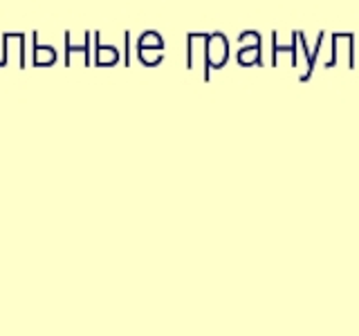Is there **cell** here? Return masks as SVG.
<instances>
[{"mask_svg":"<svg viewBox=\"0 0 359 336\" xmlns=\"http://www.w3.org/2000/svg\"><path fill=\"white\" fill-rule=\"evenodd\" d=\"M229 59V43L224 38V34L213 31L207 34V52H205V78H209V70L213 67H222Z\"/></svg>","mask_w":359,"mask_h":336,"instance_id":"1","label":"cell"},{"mask_svg":"<svg viewBox=\"0 0 359 336\" xmlns=\"http://www.w3.org/2000/svg\"><path fill=\"white\" fill-rule=\"evenodd\" d=\"M34 38V48H32V65L34 67H48L56 63V50L50 45H39V31L32 34Z\"/></svg>","mask_w":359,"mask_h":336,"instance_id":"2","label":"cell"},{"mask_svg":"<svg viewBox=\"0 0 359 336\" xmlns=\"http://www.w3.org/2000/svg\"><path fill=\"white\" fill-rule=\"evenodd\" d=\"M95 48H97V54H95V65L99 67H110V65H117L119 63V52L112 48V45H101L99 43V34L95 31Z\"/></svg>","mask_w":359,"mask_h":336,"instance_id":"3","label":"cell"},{"mask_svg":"<svg viewBox=\"0 0 359 336\" xmlns=\"http://www.w3.org/2000/svg\"><path fill=\"white\" fill-rule=\"evenodd\" d=\"M90 36H93V34L86 31V41H83V45H81V48H74L72 41H70V31H65V65H67V67L72 65V56H74V54H83V56H86L83 65H90Z\"/></svg>","mask_w":359,"mask_h":336,"instance_id":"4","label":"cell"},{"mask_svg":"<svg viewBox=\"0 0 359 336\" xmlns=\"http://www.w3.org/2000/svg\"><path fill=\"white\" fill-rule=\"evenodd\" d=\"M261 43L258 45H250V48H243L241 52H238V56H236V59H238V63L241 65H261L263 61H261Z\"/></svg>","mask_w":359,"mask_h":336,"instance_id":"5","label":"cell"},{"mask_svg":"<svg viewBox=\"0 0 359 336\" xmlns=\"http://www.w3.org/2000/svg\"><path fill=\"white\" fill-rule=\"evenodd\" d=\"M137 48L144 50H164V41L157 31H144L140 41H137Z\"/></svg>","mask_w":359,"mask_h":336,"instance_id":"6","label":"cell"},{"mask_svg":"<svg viewBox=\"0 0 359 336\" xmlns=\"http://www.w3.org/2000/svg\"><path fill=\"white\" fill-rule=\"evenodd\" d=\"M137 56H140V61L144 65H149V67H155V65H160L162 59H164V50H144V48H137Z\"/></svg>","mask_w":359,"mask_h":336,"instance_id":"7","label":"cell"},{"mask_svg":"<svg viewBox=\"0 0 359 336\" xmlns=\"http://www.w3.org/2000/svg\"><path fill=\"white\" fill-rule=\"evenodd\" d=\"M123 41H126V65H130V31L123 34Z\"/></svg>","mask_w":359,"mask_h":336,"instance_id":"8","label":"cell"}]
</instances>
